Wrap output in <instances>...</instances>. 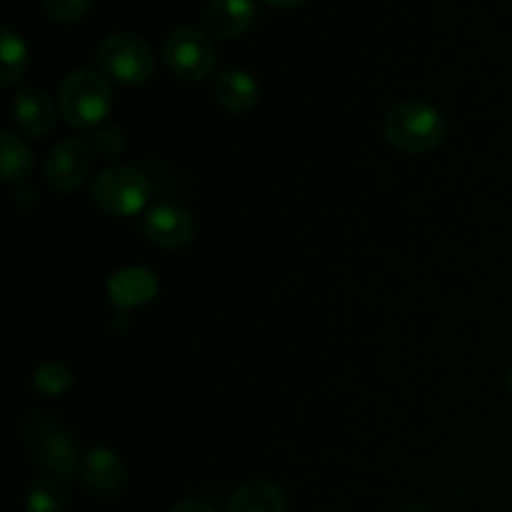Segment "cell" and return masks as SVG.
I'll use <instances>...</instances> for the list:
<instances>
[{"label":"cell","instance_id":"6da1fadb","mask_svg":"<svg viewBox=\"0 0 512 512\" xmlns=\"http://www.w3.org/2000/svg\"><path fill=\"white\" fill-rule=\"evenodd\" d=\"M385 138L403 153H430L445 138V120L438 108L423 100L400 103L385 115Z\"/></svg>","mask_w":512,"mask_h":512},{"label":"cell","instance_id":"4fadbf2b","mask_svg":"<svg viewBox=\"0 0 512 512\" xmlns=\"http://www.w3.org/2000/svg\"><path fill=\"white\" fill-rule=\"evenodd\" d=\"M215 98L233 113H248L258 103L260 90L253 75L245 70H225L215 80Z\"/></svg>","mask_w":512,"mask_h":512},{"label":"cell","instance_id":"8fae6325","mask_svg":"<svg viewBox=\"0 0 512 512\" xmlns=\"http://www.w3.org/2000/svg\"><path fill=\"white\" fill-rule=\"evenodd\" d=\"M13 120L28 138H43L55 128V105L43 90L25 88L13 100Z\"/></svg>","mask_w":512,"mask_h":512},{"label":"cell","instance_id":"8992f818","mask_svg":"<svg viewBox=\"0 0 512 512\" xmlns=\"http://www.w3.org/2000/svg\"><path fill=\"white\" fill-rule=\"evenodd\" d=\"M28 443L33 455L45 465L48 473L58 475V478H73L75 473H80L83 460H80L73 438L65 428L38 423L28 433Z\"/></svg>","mask_w":512,"mask_h":512},{"label":"cell","instance_id":"7402d4cb","mask_svg":"<svg viewBox=\"0 0 512 512\" xmlns=\"http://www.w3.org/2000/svg\"><path fill=\"white\" fill-rule=\"evenodd\" d=\"M268 3L278 5V8H298V5L308 3V0H268Z\"/></svg>","mask_w":512,"mask_h":512},{"label":"cell","instance_id":"ffe728a7","mask_svg":"<svg viewBox=\"0 0 512 512\" xmlns=\"http://www.w3.org/2000/svg\"><path fill=\"white\" fill-rule=\"evenodd\" d=\"M95 148L100 150L103 155H108V158H113V155H118L120 150H123V133L115 128H103L98 135H95Z\"/></svg>","mask_w":512,"mask_h":512},{"label":"cell","instance_id":"44dd1931","mask_svg":"<svg viewBox=\"0 0 512 512\" xmlns=\"http://www.w3.org/2000/svg\"><path fill=\"white\" fill-rule=\"evenodd\" d=\"M170 512H215L210 508L208 503H203V500H183V503L175 505Z\"/></svg>","mask_w":512,"mask_h":512},{"label":"cell","instance_id":"9c48e42d","mask_svg":"<svg viewBox=\"0 0 512 512\" xmlns=\"http://www.w3.org/2000/svg\"><path fill=\"white\" fill-rule=\"evenodd\" d=\"M255 0H208L203 23L218 38H238L255 23Z\"/></svg>","mask_w":512,"mask_h":512},{"label":"cell","instance_id":"e0dca14e","mask_svg":"<svg viewBox=\"0 0 512 512\" xmlns=\"http://www.w3.org/2000/svg\"><path fill=\"white\" fill-rule=\"evenodd\" d=\"M0 145H3V180L5 183H20L33 170V150L23 143L15 133L5 130L0 135Z\"/></svg>","mask_w":512,"mask_h":512},{"label":"cell","instance_id":"3957f363","mask_svg":"<svg viewBox=\"0 0 512 512\" xmlns=\"http://www.w3.org/2000/svg\"><path fill=\"white\" fill-rule=\"evenodd\" d=\"M90 193H93L95 205L103 213L130 218V215H138L148 205L150 180L138 168L113 165V168H105L103 173H98Z\"/></svg>","mask_w":512,"mask_h":512},{"label":"cell","instance_id":"30bf717a","mask_svg":"<svg viewBox=\"0 0 512 512\" xmlns=\"http://www.w3.org/2000/svg\"><path fill=\"white\" fill-rule=\"evenodd\" d=\"M80 480L93 493L113 495L125 485V465L113 450L93 448L85 453L83 465H80Z\"/></svg>","mask_w":512,"mask_h":512},{"label":"cell","instance_id":"d6986e66","mask_svg":"<svg viewBox=\"0 0 512 512\" xmlns=\"http://www.w3.org/2000/svg\"><path fill=\"white\" fill-rule=\"evenodd\" d=\"M45 13L60 25H75L85 18L93 0H43Z\"/></svg>","mask_w":512,"mask_h":512},{"label":"cell","instance_id":"cb8c5ba5","mask_svg":"<svg viewBox=\"0 0 512 512\" xmlns=\"http://www.w3.org/2000/svg\"><path fill=\"white\" fill-rule=\"evenodd\" d=\"M508 388H510V393H512V368H510V373H508Z\"/></svg>","mask_w":512,"mask_h":512},{"label":"cell","instance_id":"9a60e30c","mask_svg":"<svg viewBox=\"0 0 512 512\" xmlns=\"http://www.w3.org/2000/svg\"><path fill=\"white\" fill-rule=\"evenodd\" d=\"M68 498L70 493L65 478L45 473L30 485L28 495H25V512H65Z\"/></svg>","mask_w":512,"mask_h":512},{"label":"cell","instance_id":"ba28073f","mask_svg":"<svg viewBox=\"0 0 512 512\" xmlns=\"http://www.w3.org/2000/svg\"><path fill=\"white\" fill-rule=\"evenodd\" d=\"M145 238L165 250H180L193 240L195 220L185 208L173 203L158 205L143 220Z\"/></svg>","mask_w":512,"mask_h":512},{"label":"cell","instance_id":"7c38bea8","mask_svg":"<svg viewBox=\"0 0 512 512\" xmlns=\"http://www.w3.org/2000/svg\"><path fill=\"white\" fill-rule=\"evenodd\" d=\"M160 283L155 273L145 268H123L110 275L108 295L118 308H140L158 295Z\"/></svg>","mask_w":512,"mask_h":512},{"label":"cell","instance_id":"52a82bcc","mask_svg":"<svg viewBox=\"0 0 512 512\" xmlns=\"http://www.w3.org/2000/svg\"><path fill=\"white\" fill-rule=\"evenodd\" d=\"M93 155L80 138H65L48 153L43 165L45 183L58 193H73L88 175Z\"/></svg>","mask_w":512,"mask_h":512},{"label":"cell","instance_id":"5bb4252c","mask_svg":"<svg viewBox=\"0 0 512 512\" xmlns=\"http://www.w3.org/2000/svg\"><path fill=\"white\" fill-rule=\"evenodd\" d=\"M225 512H285V495L268 480H253L235 490Z\"/></svg>","mask_w":512,"mask_h":512},{"label":"cell","instance_id":"5b68a950","mask_svg":"<svg viewBox=\"0 0 512 512\" xmlns=\"http://www.w3.org/2000/svg\"><path fill=\"white\" fill-rule=\"evenodd\" d=\"M163 58L170 73L195 83L213 73L218 55H215L213 43L200 30L183 25L165 38Z\"/></svg>","mask_w":512,"mask_h":512},{"label":"cell","instance_id":"ac0fdd59","mask_svg":"<svg viewBox=\"0 0 512 512\" xmlns=\"http://www.w3.org/2000/svg\"><path fill=\"white\" fill-rule=\"evenodd\" d=\"M33 385L38 393L58 398V395L68 393V388L73 385V373L60 363H45L33 373Z\"/></svg>","mask_w":512,"mask_h":512},{"label":"cell","instance_id":"7a4b0ae2","mask_svg":"<svg viewBox=\"0 0 512 512\" xmlns=\"http://www.w3.org/2000/svg\"><path fill=\"white\" fill-rule=\"evenodd\" d=\"M58 105L63 118L73 128L88 130L103 123L113 105V90L108 80L88 68L65 75L58 88Z\"/></svg>","mask_w":512,"mask_h":512},{"label":"cell","instance_id":"2e32d148","mask_svg":"<svg viewBox=\"0 0 512 512\" xmlns=\"http://www.w3.org/2000/svg\"><path fill=\"white\" fill-rule=\"evenodd\" d=\"M0 83L5 88L18 83L28 68V45L10 25L0 28Z\"/></svg>","mask_w":512,"mask_h":512},{"label":"cell","instance_id":"277c9868","mask_svg":"<svg viewBox=\"0 0 512 512\" xmlns=\"http://www.w3.org/2000/svg\"><path fill=\"white\" fill-rule=\"evenodd\" d=\"M100 68L120 85H143L153 75L155 55L135 33H113L95 50Z\"/></svg>","mask_w":512,"mask_h":512},{"label":"cell","instance_id":"603a6c76","mask_svg":"<svg viewBox=\"0 0 512 512\" xmlns=\"http://www.w3.org/2000/svg\"><path fill=\"white\" fill-rule=\"evenodd\" d=\"M400 512H430L428 508H423V505H410V508L400 510Z\"/></svg>","mask_w":512,"mask_h":512}]
</instances>
